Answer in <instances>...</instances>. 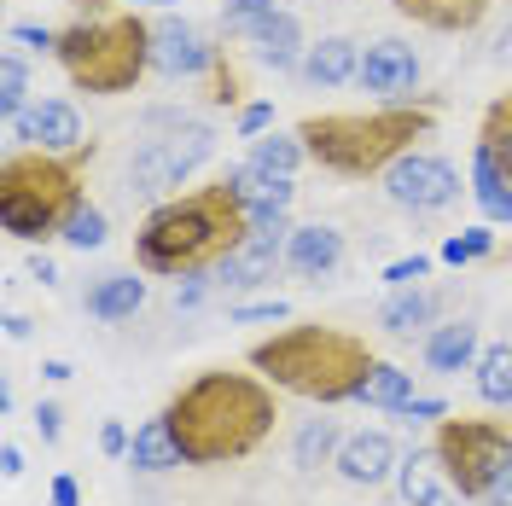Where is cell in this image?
<instances>
[{"mask_svg": "<svg viewBox=\"0 0 512 506\" xmlns=\"http://www.w3.org/2000/svg\"><path fill=\"white\" fill-rule=\"evenodd\" d=\"M169 431L187 454V466H233L274 437V384L262 373H233V367H204L169 396Z\"/></svg>", "mask_w": 512, "mask_h": 506, "instance_id": "cell-1", "label": "cell"}, {"mask_svg": "<svg viewBox=\"0 0 512 506\" xmlns=\"http://www.w3.org/2000/svg\"><path fill=\"white\" fill-rule=\"evenodd\" d=\"M251 239V204L233 192V181H210L181 198H163L158 210L134 233V262L146 274H169V280H192L222 268L227 256Z\"/></svg>", "mask_w": 512, "mask_h": 506, "instance_id": "cell-2", "label": "cell"}, {"mask_svg": "<svg viewBox=\"0 0 512 506\" xmlns=\"http://www.w3.org/2000/svg\"><path fill=\"white\" fill-rule=\"evenodd\" d=\"M251 361L274 390H291L303 402H361V384L373 379L379 355L367 349V338H355L344 326H326V320H297V326H280L274 338L251 344Z\"/></svg>", "mask_w": 512, "mask_h": 506, "instance_id": "cell-3", "label": "cell"}, {"mask_svg": "<svg viewBox=\"0 0 512 506\" xmlns=\"http://www.w3.org/2000/svg\"><path fill=\"white\" fill-rule=\"evenodd\" d=\"M437 128V99H408V105H379V111H320L297 123V140L309 163H320L326 175L344 181H373L396 158L414 152V140H425Z\"/></svg>", "mask_w": 512, "mask_h": 506, "instance_id": "cell-4", "label": "cell"}, {"mask_svg": "<svg viewBox=\"0 0 512 506\" xmlns=\"http://www.w3.org/2000/svg\"><path fill=\"white\" fill-rule=\"evenodd\" d=\"M88 163H94V140L76 152H41V146L6 152L0 158V227L24 245L64 239V227L88 204L82 198Z\"/></svg>", "mask_w": 512, "mask_h": 506, "instance_id": "cell-5", "label": "cell"}, {"mask_svg": "<svg viewBox=\"0 0 512 506\" xmlns=\"http://www.w3.org/2000/svg\"><path fill=\"white\" fill-rule=\"evenodd\" d=\"M53 59L82 94H134L140 76L152 70V18H140L134 6H117L105 18H76L70 30H59Z\"/></svg>", "mask_w": 512, "mask_h": 506, "instance_id": "cell-6", "label": "cell"}, {"mask_svg": "<svg viewBox=\"0 0 512 506\" xmlns=\"http://www.w3.org/2000/svg\"><path fill=\"white\" fill-rule=\"evenodd\" d=\"M431 454L443 477L460 489V501H483L489 483L512 466V419H437V437H431Z\"/></svg>", "mask_w": 512, "mask_h": 506, "instance_id": "cell-7", "label": "cell"}, {"mask_svg": "<svg viewBox=\"0 0 512 506\" xmlns=\"http://www.w3.org/2000/svg\"><path fill=\"white\" fill-rule=\"evenodd\" d=\"M210 140H216V134H210V128H198V123H181L169 140H146V146L134 152V163H128L134 192H152V198L175 192L198 163L210 158Z\"/></svg>", "mask_w": 512, "mask_h": 506, "instance_id": "cell-8", "label": "cell"}, {"mask_svg": "<svg viewBox=\"0 0 512 506\" xmlns=\"http://www.w3.org/2000/svg\"><path fill=\"white\" fill-rule=\"evenodd\" d=\"M384 192L396 210H414V216H431V210H448L460 198V175L448 158H431V152H408L384 169Z\"/></svg>", "mask_w": 512, "mask_h": 506, "instance_id": "cell-9", "label": "cell"}, {"mask_svg": "<svg viewBox=\"0 0 512 506\" xmlns=\"http://www.w3.org/2000/svg\"><path fill=\"white\" fill-rule=\"evenodd\" d=\"M367 94H379L384 105H408L419 88V59L408 41H396V35H384L367 47V59H361V76H355Z\"/></svg>", "mask_w": 512, "mask_h": 506, "instance_id": "cell-10", "label": "cell"}, {"mask_svg": "<svg viewBox=\"0 0 512 506\" xmlns=\"http://www.w3.org/2000/svg\"><path fill=\"white\" fill-rule=\"evenodd\" d=\"M216 59H222V47L204 41L192 24H181V18L152 24V70H163V76H210Z\"/></svg>", "mask_w": 512, "mask_h": 506, "instance_id": "cell-11", "label": "cell"}, {"mask_svg": "<svg viewBox=\"0 0 512 506\" xmlns=\"http://www.w3.org/2000/svg\"><path fill=\"white\" fill-rule=\"evenodd\" d=\"M227 35H251L256 59L274 64V70H286V64H303L297 59V47H303V24L291 18V12H256V18H222Z\"/></svg>", "mask_w": 512, "mask_h": 506, "instance_id": "cell-12", "label": "cell"}, {"mask_svg": "<svg viewBox=\"0 0 512 506\" xmlns=\"http://www.w3.org/2000/svg\"><path fill=\"white\" fill-rule=\"evenodd\" d=\"M12 134L30 140V146H41V152H76V146H88L76 105H64V99H41V105H30V111L12 123Z\"/></svg>", "mask_w": 512, "mask_h": 506, "instance_id": "cell-13", "label": "cell"}, {"mask_svg": "<svg viewBox=\"0 0 512 506\" xmlns=\"http://www.w3.org/2000/svg\"><path fill=\"white\" fill-rule=\"evenodd\" d=\"M280 262H286V233H251V239H245V245L216 268V285H233V291L268 285Z\"/></svg>", "mask_w": 512, "mask_h": 506, "instance_id": "cell-14", "label": "cell"}, {"mask_svg": "<svg viewBox=\"0 0 512 506\" xmlns=\"http://www.w3.org/2000/svg\"><path fill=\"white\" fill-rule=\"evenodd\" d=\"M332 466L344 472V483L373 489V483H384V477L402 466V454H396V443H390L384 431H355V437H344V448H338Z\"/></svg>", "mask_w": 512, "mask_h": 506, "instance_id": "cell-15", "label": "cell"}, {"mask_svg": "<svg viewBox=\"0 0 512 506\" xmlns=\"http://www.w3.org/2000/svg\"><path fill=\"white\" fill-rule=\"evenodd\" d=\"M344 262V233L338 227H291L286 233V268L297 280H326Z\"/></svg>", "mask_w": 512, "mask_h": 506, "instance_id": "cell-16", "label": "cell"}, {"mask_svg": "<svg viewBox=\"0 0 512 506\" xmlns=\"http://www.w3.org/2000/svg\"><path fill=\"white\" fill-rule=\"evenodd\" d=\"M390 6L408 24H419V30H431V35H466L489 18L495 0H390Z\"/></svg>", "mask_w": 512, "mask_h": 506, "instance_id": "cell-17", "label": "cell"}, {"mask_svg": "<svg viewBox=\"0 0 512 506\" xmlns=\"http://www.w3.org/2000/svg\"><path fill=\"white\" fill-rule=\"evenodd\" d=\"M303 82H315V88H344L361 76V47H355L350 35H320L315 47H303Z\"/></svg>", "mask_w": 512, "mask_h": 506, "instance_id": "cell-18", "label": "cell"}, {"mask_svg": "<svg viewBox=\"0 0 512 506\" xmlns=\"http://www.w3.org/2000/svg\"><path fill=\"white\" fill-rule=\"evenodd\" d=\"M448 309V297L443 291H425V285H402L390 303L379 309V326L390 332V338H414V332H425L431 320Z\"/></svg>", "mask_w": 512, "mask_h": 506, "instance_id": "cell-19", "label": "cell"}, {"mask_svg": "<svg viewBox=\"0 0 512 506\" xmlns=\"http://www.w3.org/2000/svg\"><path fill=\"white\" fill-rule=\"evenodd\" d=\"M478 326L472 320H448V326H431L425 332V367L431 373H466L478 367Z\"/></svg>", "mask_w": 512, "mask_h": 506, "instance_id": "cell-20", "label": "cell"}, {"mask_svg": "<svg viewBox=\"0 0 512 506\" xmlns=\"http://www.w3.org/2000/svg\"><path fill=\"white\" fill-rule=\"evenodd\" d=\"M437 454H408L402 466H396V489H402V501L408 506H460V489L443 483V466H431Z\"/></svg>", "mask_w": 512, "mask_h": 506, "instance_id": "cell-21", "label": "cell"}, {"mask_svg": "<svg viewBox=\"0 0 512 506\" xmlns=\"http://www.w3.org/2000/svg\"><path fill=\"white\" fill-rule=\"evenodd\" d=\"M478 158L495 163V175L512 187V88L483 105V117H478Z\"/></svg>", "mask_w": 512, "mask_h": 506, "instance_id": "cell-22", "label": "cell"}, {"mask_svg": "<svg viewBox=\"0 0 512 506\" xmlns=\"http://www.w3.org/2000/svg\"><path fill=\"white\" fill-rule=\"evenodd\" d=\"M128 466L134 472H175V466H187V454L175 443V431H169V419H146L140 431H134V448H128Z\"/></svg>", "mask_w": 512, "mask_h": 506, "instance_id": "cell-23", "label": "cell"}, {"mask_svg": "<svg viewBox=\"0 0 512 506\" xmlns=\"http://www.w3.org/2000/svg\"><path fill=\"white\" fill-rule=\"evenodd\" d=\"M140 303H146V280H134V274H105L88 291V315L94 320H134Z\"/></svg>", "mask_w": 512, "mask_h": 506, "instance_id": "cell-24", "label": "cell"}, {"mask_svg": "<svg viewBox=\"0 0 512 506\" xmlns=\"http://www.w3.org/2000/svg\"><path fill=\"white\" fill-rule=\"evenodd\" d=\"M227 181L251 210H291V175H268L256 163H239V169H227Z\"/></svg>", "mask_w": 512, "mask_h": 506, "instance_id": "cell-25", "label": "cell"}, {"mask_svg": "<svg viewBox=\"0 0 512 506\" xmlns=\"http://www.w3.org/2000/svg\"><path fill=\"white\" fill-rule=\"evenodd\" d=\"M361 402L379 413H402L408 402H414V373H402V367H390V361H379L373 367V379L361 384Z\"/></svg>", "mask_w": 512, "mask_h": 506, "instance_id": "cell-26", "label": "cell"}, {"mask_svg": "<svg viewBox=\"0 0 512 506\" xmlns=\"http://www.w3.org/2000/svg\"><path fill=\"white\" fill-rule=\"evenodd\" d=\"M338 448H344L338 419H309V425L297 431V443H291V460H297L303 472H315V466H326V460H338Z\"/></svg>", "mask_w": 512, "mask_h": 506, "instance_id": "cell-27", "label": "cell"}, {"mask_svg": "<svg viewBox=\"0 0 512 506\" xmlns=\"http://www.w3.org/2000/svg\"><path fill=\"white\" fill-rule=\"evenodd\" d=\"M478 396L489 408H512V344H489L478 355Z\"/></svg>", "mask_w": 512, "mask_h": 506, "instance_id": "cell-28", "label": "cell"}, {"mask_svg": "<svg viewBox=\"0 0 512 506\" xmlns=\"http://www.w3.org/2000/svg\"><path fill=\"white\" fill-rule=\"evenodd\" d=\"M472 192H478V204H483V216H489V222H507L512 227V187L495 175V163H489V158L472 163Z\"/></svg>", "mask_w": 512, "mask_h": 506, "instance_id": "cell-29", "label": "cell"}, {"mask_svg": "<svg viewBox=\"0 0 512 506\" xmlns=\"http://www.w3.org/2000/svg\"><path fill=\"white\" fill-rule=\"evenodd\" d=\"M303 158H309V152H303V140H297V134H291V140H286V134H262L245 163L268 169V175H297V163H303Z\"/></svg>", "mask_w": 512, "mask_h": 506, "instance_id": "cell-30", "label": "cell"}, {"mask_svg": "<svg viewBox=\"0 0 512 506\" xmlns=\"http://www.w3.org/2000/svg\"><path fill=\"white\" fill-rule=\"evenodd\" d=\"M24 94H30V76H24V59L18 53H0V117L6 123H18L30 105H24Z\"/></svg>", "mask_w": 512, "mask_h": 506, "instance_id": "cell-31", "label": "cell"}, {"mask_svg": "<svg viewBox=\"0 0 512 506\" xmlns=\"http://www.w3.org/2000/svg\"><path fill=\"white\" fill-rule=\"evenodd\" d=\"M483 256H495V233H489V227H466V233H454V239L443 245L448 268H460V262H483Z\"/></svg>", "mask_w": 512, "mask_h": 506, "instance_id": "cell-32", "label": "cell"}, {"mask_svg": "<svg viewBox=\"0 0 512 506\" xmlns=\"http://www.w3.org/2000/svg\"><path fill=\"white\" fill-rule=\"evenodd\" d=\"M204 88H210V105H239V94H245V82H239V64H233V53L222 47V59L210 64V76H204Z\"/></svg>", "mask_w": 512, "mask_h": 506, "instance_id": "cell-33", "label": "cell"}, {"mask_svg": "<svg viewBox=\"0 0 512 506\" xmlns=\"http://www.w3.org/2000/svg\"><path fill=\"white\" fill-rule=\"evenodd\" d=\"M64 245H70V251H99V245H105V210L82 204L76 222L64 227Z\"/></svg>", "mask_w": 512, "mask_h": 506, "instance_id": "cell-34", "label": "cell"}, {"mask_svg": "<svg viewBox=\"0 0 512 506\" xmlns=\"http://www.w3.org/2000/svg\"><path fill=\"white\" fill-rule=\"evenodd\" d=\"M425 274H431V256H402V262H390V268H384V285H396V291H402V285H419Z\"/></svg>", "mask_w": 512, "mask_h": 506, "instance_id": "cell-35", "label": "cell"}, {"mask_svg": "<svg viewBox=\"0 0 512 506\" xmlns=\"http://www.w3.org/2000/svg\"><path fill=\"white\" fill-rule=\"evenodd\" d=\"M12 41H18V47H35V53H53V47H59V30H41V24H12Z\"/></svg>", "mask_w": 512, "mask_h": 506, "instance_id": "cell-36", "label": "cell"}, {"mask_svg": "<svg viewBox=\"0 0 512 506\" xmlns=\"http://www.w3.org/2000/svg\"><path fill=\"white\" fill-rule=\"evenodd\" d=\"M35 431H41L47 443H59V437H64V413H59V402H41V408H35Z\"/></svg>", "mask_w": 512, "mask_h": 506, "instance_id": "cell-37", "label": "cell"}, {"mask_svg": "<svg viewBox=\"0 0 512 506\" xmlns=\"http://www.w3.org/2000/svg\"><path fill=\"white\" fill-rule=\"evenodd\" d=\"M268 123H274V105H268V99H256V105L239 111V134H262Z\"/></svg>", "mask_w": 512, "mask_h": 506, "instance_id": "cell-38", "label": "cell"}, {"mask_svg": "<svg viewBox=\"0 0 512 506\" xmlns=\"http://www.w3.org/2000/svg\"><path fill=\"white\" fill-rule=\"evenodd\" d=\"M99 448H105L111 460H123V454H128L134 443H128V431L117 425V419H105V425H99Z\"/></svg>", "mask_w": 512, "mask_h": 506, "instance_id": "cell-39", "label": "cell"}, {"mask_svg": "<svg viewBox=\"0 0 512 506\" xmlns=\"http://www.w3.org/2000/svg\"><path fill=\"white\" fill-rule=\"evenodd\" d=\"M402 413H408V419H448V408H443V402H431V396H414Z\"/></svg>", "mask_w": 512, "mask_h": 506, "instance_id": "cell-40", "label": "cell"}, {"mask_svg": "<svg viewBox=\"0 0 512 506\" xmlns=\"http://www.w3.org/2000/svg\"><path fill=\"white\" fill-rule=\"evenodd\" d=\"M483 506H512V466L495 483H489V495H483Z\"/></svg>", "mask_w": 512, "mask_h": 506, "instance_id": "cell-41", "label": "cell"}, {"mask_svg": "<svg viewBox=\"0 0 512 506\" xmlns=\"http://www.w3.org/2000/svg\"><path fill=\"white\" fill-rule=\"evenodd\" d=\"M286 303H251V309H233V320H280Z\"/></svg>", "mask_w": 512, "mask_h": 506, "instance_id": "cell-42", "label": "cell"}, {"mask_svg": "<svg viewBox=\"0 0 512 506\" xmlns=\"http://www.w3.org/2000/svg\"><path fill=\"white\" fill-rule=\"evenodd\" d=\"M256 12H274V0H227V18H256Z\"/></svg>", "mask_w": 512, "mask_h": 506, "instance_id": "cell-43", "label": "cell"}, {"mask_svg": "<svg viewBox=\"0 0 512 506\" xmlns=\"http://www.w3.org/2000/svg\"><path fill=\"white\" fill-rule=\"evenodd\" d=\"M53 506H82V495H76V477H53Z\"/></svg>", "mask_w": 512, "mask_h": 506, "instance_id": "cell-44", "label": "cell"}, {"mask_svg": "<svg viewBox=\"0 0 512 506\" xmlns=\"http://www.w3.org/2000/svg\"><path fill=\"white\" fill-rule=\"evenodd\" d=\"M76 6V18H105V12H117V0H70Z\"/></svg>", "mask_w": 512, "mask_h": 506, "instance_id": "cell-45", "label": "cell"}, {"mask_svg": "<svg viewBox=\"0 0 512 506\" xmlns=\"http://www.w3.org/2000/svg\"><path fill=\"white\" fill-rule=\"evenodd\" d=\"M0 472H6V477H18V472H24V454H18L12 443L0 448Z\"/></svg>", "mask_w": 512, "mask_h": 506, "instance_id": "cell-46", "label": "cell"}, {"mask_svg": "<svg viewBox=\"0 0 512 506\" xmlns=\"http://www.w3.org/2000/svg\"><path fill=\"white\" fill-rule=\"evenodd\" d=\"M30 280L53 285V280H59V274H53V262H47V256H35V262H30Z\"/></svg>", "mask_w": 512, "mask_h": 506, "instance_id": "cell-47", "label": "cell"}, {"mask_svg": "<svg viewBox=\"0 0 512 506\" xmlns=\"http://www.w3.org/2000/svg\"><path fill=\"white\" fill-rule=\"evenodd\" d=\"M6 338H30V315H6Z\"/></svg>", "mask_w": 512, "mask_h": 506, "instance_id": "cell-48", "label": "cell"}, {"mask_svg": "<svg viewBox=\"0 0 512 506\" xmlns=\"http://www.w3.org/2000/svg\"><path fill=\"white\" fill-rule=\"evenodd\" d=\"M41 373H47V379H53V384H64V379H70V361H47Z\"/></svg>", "mask_w": 512, "mask_h": 506, "instance_id": "cell-49", "label": "cell"}, {"mask_svg": "<svg viewBox=\"0 0 512 506\" xmlns=\"http://www.w3.org/2000/svg\"><path fill=\"white\" fill-rule=\"evenodd\" d=\"M146 6H175V0H146Z\"/></svg>", "mask_w": 512, "mask_h": 506, "instance_id": "cell-50", "label": "cell"}]
</instances>
